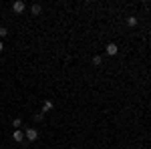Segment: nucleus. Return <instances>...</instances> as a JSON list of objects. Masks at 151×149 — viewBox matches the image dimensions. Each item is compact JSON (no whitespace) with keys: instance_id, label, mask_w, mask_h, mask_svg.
<instances>
[{"instance_id":"9","label":"nucleus","mask_w":151,"mask_h":149,"mask_svg":"<svg viewBox=\"0 0 151 149\" xmlns=\"http://www.w3.org/2000/svg\"><path fill=\"white\" fill-rule=\"evenodd\" d=\"M101 63H103V58L99 57V55H95V57H93V65H97V67H99Z\"/></svg>"},{"instance_id":"3","label":"nucleus","mask_w":151,"mask_h":149,"mask_svg":"<svg viewBox=\"0 0 151 149\" xmlns=\"http://www.w3.org/2000/svg\"><path fill=\"white\" fill-rule=\"evenodd\" d=\"M12 139H14L16 143H24V131H22V129H14V133H12Z\"/></svg>"},{"instance_id":"8","label":"nucleus","mask_w":151,"mask_h":149,"mask_svg":"<svg viewBox=\"0 0 151 149\" xmlns=\"http://www.w3.org/2000/svg\"><path fill=\"white\" fill-rule=\"evenodd\" d=\"M12 127H14V129H20V127H22V119H20V117H16V119L12 121Z\"/></svg>"},{"instance_id":"13","label":"nucleus","mask_w":151,"mask_h":149,"mask_svg":"<svg viewBox=\"0 0 151 149\" xmlns=\"http://www.w3.org/2000/svg\"><path fill=\"white\" fill-rule=\"evenodd\" d=\"M70 149H77V147H70Z\"/></svg>"},{"instance_id":"11","label":"nucleus","mask_w":151,"mask_h":149,"mask_svg":"<svg viewBox=\"0 0 151 149\" xmlns=\"http://www.w3.org/2000/svg\"><path fill=\"white\" fill-rule=\"evenodd\" d=\"M42 119H45V113H42V111H40V113H36V115H35V121H38V123H40Z\"/></svg>"},{"instance_id":"4","label":"nucleus","mask_w":151,"mask_h":149,"mask_svg":"<svg viewBox=\"0 0 151 149\" xmlns=\"http://www.w3.org/2000/svg\"><path fill=\"white\" fill-rule=\"evenodd\" d=\"M105 50H107V55H109V57H115L117 53H119V46H117L115 42H109V45H107V48H105Z\"/></svg>"},{"instance_id":"6","label":"nucleus","mask_w":151,"mask_h":149,"mask_svg":"<svg viewBox=\"0 0 151 149\" xmlns=\"http://www.w3.org/2000/svg\"><path fill=\"white\" fill-rule=\"evenodd\" d=\"M52 107H55V105H52V101H45V103H42V113L52 111Z\"/></svg>"},{"instance_id":"2","label":"nucleus","mask_w":151,"mask_h":149,"mask_svg":"<svg viewBox=\"0 0 151 149\" xmlns=\"http://www.w3.org/2000/svg\"><path fill=\"white\" fill-rule=\"evenodd\" d=\"M12 10L16 12V14H22V12L26 10V4H24L22 0H16V2L12 4Z\"/></svg>"},{"instance_id":"5","label":"nucleus","mask_w":151,"mask_h":149,"mask_svg":"<svg viewBox=\"0 0 151 149\" xmlns=\"http://www.w3.org/2000/svg\"><path fill=\"white\" fill-rule=\"evenodd\" d=\"M125 22H127V26H131V28H133V26H137V22H139V20H137V16H127V20H125Z\"/></svg>"},{"instance_id":"7","label":"nucleus","mask_w":151,"mask_h":149,"mask_svg":"<svg viewBox=\"0 0 151 149\" xmlns=\"http://www.w3.org/2000/svg\"><path fill=\"white\" fill-rule=\"evenodd\" d=\"M30 12H32L35 16H38V14L42 12V6H40V4H32V6H30Z\"/></svg>"},{"instance_id":"1","label":"nucleus","mask_w":151,"mask_h":149,"mask_svg":"<svg viewBox=\"0 0 151 149\" xmlns=\"http://www.w3.org/2000/svg\"><path fill=\"white\" fill-rule=\"evenodd\" d=\"M24 139L30 141V143H35L36 139H38V131L32 129V127H26V129H24Z\"/></svg>"},{"instance_id":"10","label":"nucleus","mask_w":151,"mask_h":149,"mask_svg":"<svg viewBox=\"0 0 151 149\" xmlns=\"http://www.w3.org/2000/svg\"><path fill=\"white\" fill-rule=\"evenodd\" d=\"M6 35H8V28L6 26H0V38H4Z\"/></svg>"},{"instance_id":"12","label":"nucleus","mask_w":151,"mask_h":149,"mask_svg":"<svg viewBox=\"0 0 151 149\" xmlns=\"http://www.w3.org/2000/svg\"><path fill=\"white\" fill-rule=\"evenodd\" d=\"M2 50H4V45H2V40H0V53H2Z\"/></svg>"}]
</instances>
